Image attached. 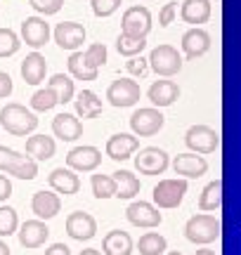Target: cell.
<instances>
[{"mask_svg": "<svg viewBox=\"0 0 241 255\" xmlns=\"http://www.w3.org/2000/svg\"><path fill=\"white\" fill-rule=\"evenodd\" d=\"M0 126L14 137H26L28 132H33L38 128V119L31 109H26L24 104L9 102L7 107L0 109Z\"/></svg>", "mask_w": 241, "mask_h": 255, "instance_id": "1", "label": "cell"}, {"mask_svg": "<svg viewBox=\"0 0 241 255\" xmlns=\"http://www.w3.org/2000/svg\"><path fill=\"white\" fill-rule=\"evenodd\" d=\"M220 220L213 218V215H206V213H199V215H192L185 225V239L192 241V244H199V246H206V244H213L215 239H220Z\"/></svg>", "mask_w": 241, "mask_h": 255, "instance_id": "2", "label": "cell"}, {"mask_svg": "<svg viewBox=\"0 0 241 255\" xmlns=\"http://www.w3.org/2000/svg\"><path fill=\"white\" fill-rule=\"evenodd\" d=\"M149 66L154 69L156 76L170 78V76L180 73V69H182V57H180V52H177L173 45L163 43V45H158L151 50V55H149Z\"/></svg>", "mask_w": 241, "mask_h": 255, "instance_id": "3", "label": "cell"}, {"mask_svg": "<svg viewBox=\"0 0 241 255\" xmlns=\"http://www.w3.org/2000/svg\"><path fill=\"white\" fill-rule=\"evenodd\" d=\"M185 144L192 149V154H213L220 146V132L211 126H192L185 132Z\"/></svg>", "mask_w": 241, "mask_h": 255, "instance_id": "4", "label": "cell"}, {"mask_svg": "<svg viewBox=\"0 0 241 255\" xmlns=\"http://www.w3.org/2000/svg\"><path fill=\"white\" fill-rule=\"evenodd\" d=\"M151 31V12L144 5H132L123 12L120 19V33L130 38H147Z\"/></svg>", "mask_w": 241, "mask_h": 255, "instance_id": "5", "label": "cell"}, {"mask_svg": "<svg viewBox=\"0 0 241 255\" xmlns=\"http://www.w3.org/2000/svg\"><path fill=\"white\" fill-rule=\"evenodd\" d=\"M187 180H161V182L154 187V203H156L158 208H177L182 199H185L187 194Z\"/></svg>", "mask_w": 241, "mask_h": 255, "instance_id": "6", "label": "cell"}, {"mask_svg": "<svg viewBox=\"0 0 241 255\" xmlns=\"http://www.w3.org/2000/svg\"><path fill=\"white\" fill-rule=\"evenodd\" d=\"M166 123V116L161 114L154 107H144V109H137L132 116H130V128L137 137H151L156 135L158 130Z\"/></svg>", "mask_w": 241, "mask_h": 255, "instance_id": "7", "label": "cell"}, {"mask_svg": "<svg viewBox=\"0 0 241 255\" xmlns=\"http://www.w3.org/2000/svg\"><path fill=\"white\" fill-rule=\"evenodd\" d=\"M139 85L132 78H119L114 81L109 88H107V100L112 107H119V109H125V107H132L139 102Z\"/></svg>", "mask_w": 241, "mask_h": 255, "instance_id": "8", "label": "cell"}, {"mask_svg": "<svg viewBox=\"0 0 241 255\" xmlns=\"http://www.w3.org/2000/svg\"><path fill=\"white\" fill-rule=\"evenodd\" d=\"M170 165V158L163 149L158 146H144L139 149V154L135 156V168L142 175H163L166 168Z\"/></svg>", "mask_w": 241, "mask_h": 255, "instance_id": "9", "label": "cell"}, {"mask_svg": "<svg viewBox=\"0 0 241 255\" xmlns=\"http://www.w3.org/2000/svg\"><path fill=\"white\" fill-rule=\"evenodd\" d=\"M100 163H102V151H100L97 146H90V144L74 146V149L66 154V165H69L74 173H93Z\"/></svg>", "mask_w": 241, "mask_h": 255, "instance_id": "10", "label": "cell"}, {"mask_svg": "<svg viewBox=\"0 0 241 255\" xmlns=\"http://www.w3.org/2000/svg\"><path fill=\"white\" fill-rule=\"evenodd\" d=\"M125 218H128L130 225L142 227V229L158 227V225L163 222V215H161L156 206H151L149 201H132L128 208H125Z\"/></svg>", "mask_w": 241, "mask_h": 255, "instance_id": "11", "label": "cell"}, {"mask_svg": "<svg viewBox=\"0 0 241 255\" xmlns=\"http://www.w3.org/2000/svg\"><path fill=\"white\" fill-rule=\"evenodd\" d=\"M66 234L76 241H90L97 234V220L85 210H74L66 218Z\"/></svg>", "mask_w": 241, "mask_h": 255, "instance_id": "12", "label": "cell"}, {"mask_svg": "<svg viewBox=\"0 0 241 255\" xmlns=\"http://www.w3.org/2000/svg\"><path fill=\"white\" fill-rule=\"evenodd\" d=\"M88 38V31H85L83 24H76V21H62L57 24L55 28V43L62 50H71V52H78V47L85 43Z\"/></svg>", "mask_w": 241, "mask_h": 255, "instance_id": "13", "label": "cell"}, {"mask_svg": "<svg viewBox=\"0 0 241 255\" xmlns=\"http://www.w3.org/2000/svg\"><path fill=\"white\" fill-rule=\"evenodd\" d=\"M21 40L33 50H40L50 40V24L40 17H26L21 21Z\"/></svg>", "mask_w": 241, "mask_h": 255, "instance_id": "14", "label": "cell"}, {"mask_svg": "<svg viewBox=\"0 0 241 255\" xmlns=\"http://www.w3.org/2000/svg\"><path fill=\"white\" fill-rule=\"evenodd\" d=\"M17 237H19V244L24 248H40L43 244L47 241L50 237V229L43 220H26L24 225H19L17 229Z\"/></svg>", "mask_w": 241, "mask_h": 255, "instance_id": "15", "label": "cell"}, {"mask_svg": "<svg viewBox=\"0 0 241 255\" xmlns=\"http://www.w3.org/2000/svg\"><path fill=\"white\" fill-rule=\"evenodd\" d=\"M47 184L55 194H64V196H74L81 191V180L71 168H55L47 175Z\"/></svg>", "mask_w": 241, "mask_h": 255, "instance_id": "16", "label": "cell"}, {"mask_svg": "<svg viewBox=\"0 0 241 255\" xmlns=\"http://www.w3.org/2000/svg\"><path fill=\"white\" fill-rule=\"evenodd\" d=\"M139 149V139L135 135H128V132H119V135H112L107 139V156L112 161H125Z\"/></svg>", "mask_w": 241, "mask_h": 255, "instance_id": "17", "label": "cell"}, {"mask_svg": "<svg viewBox=\"0 0 241 255\" xmlns=\"http://www.w3.org/2000/svg\"><path fill=\"white\" fill-rule=\"evenodd\" d=\"M31 210L36 213L38 220H52L62 210V199L57 196L55 191H47V189H40L33 194L31 199Z\"/></svg>", "mask_w": 241, "mask_h": 255, "instance_id": "18", "label": "cell"}, {"mask_svg": "<svg viewBox=\"0 0 241 255\" xmlns=\"http://www.w3.org/2000/svg\"><path fill=\"white\" fill-rule=\"evenodd\" d=\"M173 170L187 180H194V177H201L208 173V161L196 154H177L173 158Z\"/></svg>", "mask_w": 241, "mask_h": 255, "instance_id": "19", "label": "cell"}, {"mask_svg": "<svg viewBox=\"0 0 241 255\" xmlns=\"http://www.w3.org/2000/svg\"><path fill=\"white\" fill-rule=\"evenodd\" d=\"M52 132L62 142H76L78 137H83V123L76 119L74 114H57L52 119Z\"/></svg>", "mask_w": 241, "mask_h": 255, "instance_id": "20", "label": "cell"}, {"mask_svg": "<svg viewBox=\"0 0 241 255\" xmlns=\"http://www.w3.org/2000/svg\"><path fill=\"white\" fill-rule=\"evenodd\" d=\"M182 50H185L187 59H196V57L206 55L211 50V33L204 28H189L182 36Z\"/></svg>", "mask_w": 241, "mask_h": 255, "instance_id": "21", "label": "cell"}, {"mask_svg": "<svg viewBox=\"0 0 241 255\" xmlns=\"http://www.w3.org/2000/svg\"><path fill=\"white\" fill-rule=\"evenodd\" d=\"M147 97L154 107H170L180 97V88H177V83L166 81V78L163 81H154L151 88L147 90Z\"/></svg>", "mask_w": 241, "mask_h": 255, "instance_id": "22", "label": "cell"}, {"mask_svg": "<svg viewBox=\"0 0 241 255\" xmlns=\"http://www.w3.org/2000/svg\"><path fill=\"white\" fill-rule=\"evenodd\" d=\"M45 73H47V62L40 52H31V55H26V59L21 62V78H24V83H28V85L43 83L45 81Z\"/></svg>", "mask_w": 241, "mask_h": 255, "instance_id": "23", "label": "cell"}, {"mask_svg": "<svg viewBox=\"0 0 241 255\" xmlns=\"http://www.w3.org/2000/svg\"><path fill=\"white\" fill-rule=\"evenodd\" d=\"M132 248H135V244H132L128 232H123V229H112L102 241L104 255H130Z\"/></svg>", "mask_w": 241, "mask_h": 255, "instance_id": "24", "label": "cell"}, {"mask_svg": "<svg viewBox=\"0 0 241 255\" xmlns=\"http://www.w3.org/2000/svg\"><path fill=\"white\" fill-rule=\"evenodd\" d=\"M211 2L208 0H185L182 2V9H180V17H182V21H187V24H206L208 19H211Z\"/></svg>", "mask_w": 241, "mask_h": 255, "instance_id": "25", "label": "cell"}, {"mask_svg": "<svg viewBox=\"0 0 241 255\" xmlns=\"http://www.w3.org/2000/svg\"><path fill=\"white\" fill-rule=\"evenodd\" d=\"M57 151V144L52 137L47 135H33L26 139V156H31L33 161H47L52 158Z\"/></svg>", "mask_w": 241, "mask_h": 255, "instance_id": "26", "label": "cell"}, {"mask_svg": "<svg viewBox=\"0 0 241 255\" xmlns=\"http://www.w3.org/2000/svg\"><path fill=\"white\" fill-rule=\"evenodd\" d=\"M74 104H76V114L81 119H97L102 114V100L93 90H81L76 95Z\"/></svg>", "mask_w": 241, "mask_h": 255, "instance_id": "27", "label": "cell"}, {"mask_svg": "<svg viewBox=\"0 0 241 255\" xmlns=\"http://www.w3.org/2000/svg\"><path fill=\"white\" fill-rule=\"evenodd\" d=\"M66 66H69V73L74 76L76 81H97V69H93L90 64L85 62V55L83 52H71V57H69V62H66Z\"/></svg>", "mask_w": 241, "mask_h": 255, "instance_id": "28", "label": "cell"}, {"mask_svg": "<svg viewBox=\"0 0 241 255\" xmlns=\"http://www.w3.org/2000/svg\"><path fill=\"white\" fill-rule=\"evenodd\" d=\"M112 177L116 180V187H119V191H116L119 199H132V196H137L139 194L137 175H132L130 170H116Z\"/></svg>", "mask_w": 241, "mask_h": 255, "instance_id": "29", "label": "cell"}, {"mask_svg": "<svg viewBox=\"0 0 241 255\" xmlns=\"http://www.w3.org/2000/svg\"><path fill=\"white\" fill-rule=\"evenodd\" d=\"M223 206V182L220 180H213L208 182L199 196V208L201 210H218Z\"/></svg>", "mask_w": 241, "mask_h": 255, "instance_id": "30", "label": "cell"}, {"mask_svg": "<svg viewBox=\"0 0 241 255\" xmlns=\"http://www.w3.org/2000/svg\"><path fill=\"white\" fill-rule=\"evenodd\" d=\"M137 248L142 255H166L168 253L166 239L161 237L158 232H147L144 237H139Z\"/></svg>", "mask_w": 241, "mask_h": 255, "instance_id": "31", "label": "cell"}, {"mask_svg": "<svg viewBox=\"0 0 241 255\" xmlns=\"http://www.w3.org/2000/svg\"><path fill=\"white\" fill-rule=\"evenodd\" d=\"M47 88H52L57 92V100L59 104H66V102L74 100V81L66 76V73H55L50 81H47Z\"/></svg>", "mask_w": 241, "mask_h": 255, "instance_id": "32", "label": "cell"}, {"mask_svg": "<svg viewBox=\"0 0 241 255\" xmlns=\"http://www.w3.org/2000/svg\"><path fill=\"white\" fill-rule=\"evenodd\" d=\"M90 184H93L95 199H112V196H116V191H119L116 180H114L112 175H93Z\"/></svg>", "mask_w": 241, "mask_h": 255, "instance_id": "33", "label": "cell"}, {"mask_svg": "<svg viewBox=\"0 0 241 255\" xmlns=\"http://www.w3.org/2000/svg\"><path fill=\"white\" fill-rule=\"evenodd\" d=\"M147 47V38H130V36H123L120 33L119 40H116V50H119V55L123 57H137L142 50Z\"/></svg>", "mask_w": 241, "mask_h": 255, "instance_id": "34", "label": "cell"}, {"mask_svg": "<svg viewBox=\"0 0 241 255\" xmlns=\"http://www.w3.org/2000/svg\"><path fill=\"white\" fill-rule=\"evenodd\" d=\"M7 173L12 175V177H19V180H26V182H28V180H33V177L38 175V163L31 158V156L21 154V158H19L17 163L9 168Z\"/></svg>", "mask_w": 241, "mask_h": 255, "instance_id": "35", "label": "cell"}, {"mask_svg": "<svg viewBox=\"0 0 241 255\" xmlns=\"http://www.w3.org/2000/svg\"><path fill=\"white\" fill-rule=\"evenodd\" d=\"M17 229H19L17 210L9 208V206H0V239L17 234Z\"/></svg>", "mask_w": 241, "mask_h": 255, "instance_id": "36", "label": "cell"}, {"mask_svg": "<svg viewBox=\"0 0 241 255\" xmlns=\"http://www.w3.org/2000/svg\"><path fill=\"white\" fill-rule=\"evenodd\" d=\"M57 104H59L57 92L52 90V88H47V85L31 97V109H36V111H50L52 107H57Z\"/></svg>", "mask_w": 241, "mask_h": 255, "instance_id": "37", "label": "cell"}, {"mask_svg": "<svg viewBox=\"0 0 241 255\" xmlns=\"http://www.w3.org/2000/svg\"><path fill=\"white\" fill-rule=\"evenodd\" d=\"M19 47H21V40H19L14 31L12 28H0V57L14 55Z\"/></svg>", "mask_w": 241, "mask_h": 255, "instance_id": "38", "label": "cell"}, {"mask_svg": "<svg viewBox=\"0 0 241 255\" xmlns=\"http://www.w3.org/2000/svg\"><path fill=\"white\" fill-rule=\"evenodd\" d=\"M83 55H85V62L100 71V66H104V62H107V45L104 43H93Z\"/></svg>", "mask_w": 241, "mask_h": 255, "instance_id": "39", "label": "cell"}, {"mask_svg": "<svg viewBox=\"0 0 241 255\" xmlns=\"http://www.w3.org/2000/svg\"><path fill=\"white\" fill-rule=\"evenodd\" d=\"M31 7L47 17V14H57L64 7V0H31Z\"/></svg>", "mask_w": 241, "mask_h": 255, "instance_id": "40", "label": "cell"}, {"mask_svg": "<svg viewBox=\"0 0 241 255\" xmlns=\"http://www.w3.org/2000/svg\"><path fill=\"white\" fill-rule=\"evenodd\" d=\"M95 17H109L120 7V0H90Z\"/></svg>", "mask_w": 241, "mask_h": 255, "instance_id": "41", "label": "cell"}, {"mask_svg": "<svg viewBox=\"0 0 241 255\" xmlns=\"http://www.w3.org/2000/svg\"><path fill=\"white\" fill-rule=\"evenodd\" d=\"M125 69H128V73L142 78V76H147V71H149V59H144V57H130L128 62H125Z\"/></svg>", "mask_w": 241, "mask_h": 255, "instance_id": "42", "label": "cell"}, {"mask_svg": "<svg viewBox=\"0 0 241 255\" xmlns=\"http://www.w3.org/2000/svg\"><path fill=\"white\" fill-rule=\"evenodd\" d=\"M19 158H21V154H19V151H14V149H9V146L0 144V170H5V173H7V170L17 163Z\"/></svg>", "mask_w": 241, "mask_h": 255, "instance_id": "43", "label": "cell"}, {"mask_svg": "<svg viewBox=\"0 0 241 255\" xmlns=\"http://www.w3.org/2000/svg\"><path fill=\"white\" fill-rule=\"evenodd\" d=\"M175 14H177V2L170 0V2H166V5L161 7V12H158V26H170Z\"/></svg>", "mask_w": 241, "mask_h": 255, "instance_id": "44", "label": "cell"}, {"mask_svg": "<svg viewBox=\"0 0 241 255\" xmlns=\"http://www.w3.org/2000/svg\"><path fill=\"white\" fill-rule=\"evenodd\" d=\"M12 90H14V85H12V78H9V73L0 71V100L9 97V95H12Z\"/></svg>", "mask_w": 241, "mask_h": 255, "instance_id": "45", "label": "cell"}, {"mask_svg": "<svg viewBox=\"0 0 241 255\" xmlns=\"http://www.w3.org/2000/svg\"><path fill=\"white\" fill-rule=\"evenodd\" d=\"M9 196H12V182H9V177L0 175V203L7 201Z\"/></svg>", "mask_w": 241, "mask_h": 255, "instance_id": "46", "label": "cell"}, {"mask_svg": "<svg viewBox=\"0 0 241 255\" xmlns=\"http://www.w3.org/2000/svg\"><path fill=\"white\" fill-rule=\"evenodd\" d=\"M45 255H71V251L64 244H52L50 248H45Z\"/></svg>", "mask_w": 241, "mask_h": 255, "instance_id": "47", "label": "cell"}, {"mask_svg": "<svg viewBox=\"0 0 241 255\" xmlns=\"http://www.w3.org/2000/svg\"><path fill=\"white\" fill-rule=\"evenodd\" d=\"M78 255H102V253H100L97 248H85V251H81Z\"/></svg>", "mask_w": 241, "mask_h": 255, "instance_id": "48", "label": "cell"}, {"mask_svg": "<svg viewBox=\"0 0 241 255\" xmlns=\"http://www.w3.org/2000/svg\"><path fill=\"white\" fill-rule=\"evenodd\" d=\"M0 255H9V246L2 241V239H0Z\"/></svg>", "mask_w": 241, "mask_h": 255, "instance_id": "49", "label": "cell"}, {"mask_svg": "<svg viewBox=\"0 0 241 255\" xmlns=\"http://www.w3.org/2000/svg\"><path fill=\"white\" fill-rule=\"evenodd\" d=\"M194 255H215V251H211V248H201V251H196Z\"/></svg>", "mask_w": 241, "mask_h": 255, "instance_id": "50", "label": "cell"}, {"mask_svg": "<svg viewBox=\"0 0 241 255\" xmlns=\"http://www.w3.org/2000/svg\"><path fill=\"white\" fill-rule=\"evenodd\" d=\"M166 255H182V253H180V251H168Z\"/></svg>", "mask_w": 241, "mask_h": 255, "instance_id": "51", "label": "cell"}]
</instances>
